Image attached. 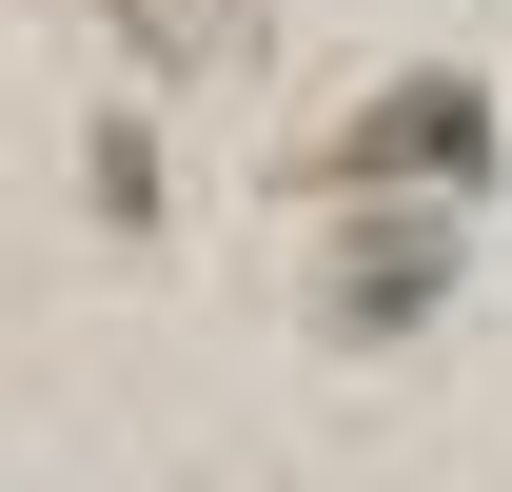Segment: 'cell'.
<instances>
[{
	"mask_svg": "<svg viewBox=\"0 0 512 492\" xmlns=\"http://www.w3.org/2000/svg\"><path fill=\"white\" fill-rule=\"evenodd\" d=\"M138 60H178V79H217V60H256V0H99Z\"/></svg>",
	"mask_w": 512,
	"mask_h": 492,
	"instance_id": "3",
	"label": "cell"
},
{
	"mask_svg": "<svg viewBox=\"0 0 512 492\" xmlns=\"http://www.w3.org/2000/svg\"><path fill=\"white\" fill-rule=\"evenodd\" d=\"M473 276V197H335V256H316V335L394 355L414 315Z\"/></svg>",
	"mask_w": 512,
	"mask_h": 492,
	"instance_id": "2",
	"label": "cell"
},
{
	"mask_svg": "<svg viewBox=\"0 0 512 492\" xmlns=\"http://www.w3.org/2000/svg\"><path fill=\"white\" fill-rule=\"evenodd\" d=\"M493 79H453V60H414V79H375L355 119L316 138V197H493Z\"/></svg>",
	"mask_w": 512,
	"mask_h": 492,
	"instance_id": "1",
	"label": "cell"
},
{
	"mask_svg": "<svg viewBox=\"0 0 512 492\" xmlns=\"http://www.w3.org/2000/svg\"><path fill=\"white\" fill-rule=\"evenodd\" d=\"M99 217H119V237L158 217V138H138V119H99Z\"/></svg>",
	"mask_w": 512,
	"mask_h": 492,
	"instance_id": "4",
	"label": "cell"
}]
</instances>
